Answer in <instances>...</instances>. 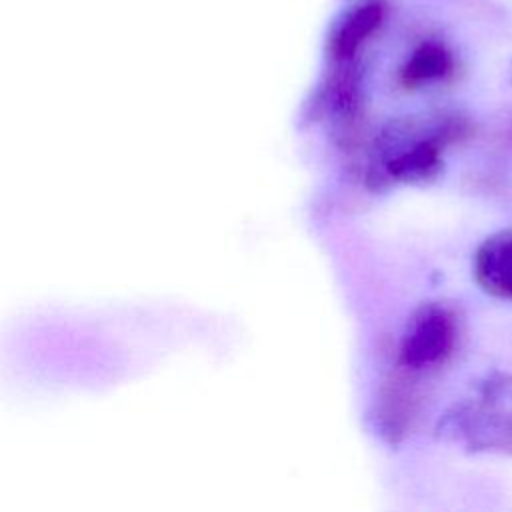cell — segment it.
<instances>
[{"label":"cell","mask_w":512,"mask_h":512,"mask_svg":"<svg viewBox=\"0 0 512 512\" xmlns=\"http://www.w3.org/2000/svg\"><path fill=\"white\" fill-rule=\"evenodd\" d=\"M476 284L492 298L512 300V226L486 236L472 260Z\"/></svg>","instance_id":"4"},{"label":"cell","mask_w":512,"mask_h":512,"mask_svg":"<svg viewBox=\"0 0 512 512\" xmlns=\"http://www.w3.org/2000/svg\"><path fill=\"white\" fill-rule=\"evenodd\" d=\"M456 72L452 50L440 40H422L398 70V82L406 90H420L450 80Z\"/></svg>","instance_id":"6"},{"label":"cell","mask_w":512,"mask_h":512,"mask_svg":"<svg viewBox=\"0 0 512 512\" xmlns=\"http://www.w3.org/2000/svg\"><path fill=\"white\" fill-rule=\"evenodd\" d=\"M472 134L474 124L460 112L396 118L376 140V180L380 184L432 182L444 168V152Z\"/></svg>","instance_id":"1"},{"label":"cell","mask_w":512,"mask_h":512,"mask_svg":"<svg viewBox=\"0 0 512 512\" xmlns=\"http://www.w3.org/2000/svg\"><path fill=\"white\" fill-rule=\"evenodd\" d=\"M386 16L380 2H366L350 10L338 20L328 42V54L334 64H350L356 60L364 44L378 32Z\"/></svg>","instance_id":"5"},{"label":"cell","mask_w":512,"mask_h":512,"mask_svg":"<svg viewBox=\"0 0 512 512\" xmlns=\"http://www.w3.org/2000/svg\"><path fill=\"white\" fill-rule=\"evenodd\" d=\"M438 436L470 454L512 458V372L478 378L440 418Z\"/></svg>","instance_id":"2"},{"label":"cell","mask_w":512,"mask_h":512,"mask_svg":"<svg viewBox=\"0 0 512 512\" xmlns=\"http://www.w3.org/2000/svg\"><path fill=\"white\" fill-rule=\"evenodd\" d=\"M460 340L458 312L444 302L420 304L406 322L400 338L396 368L422 380L444 368Z\"/></svg>","instance_id":"3"}]
</instances>
